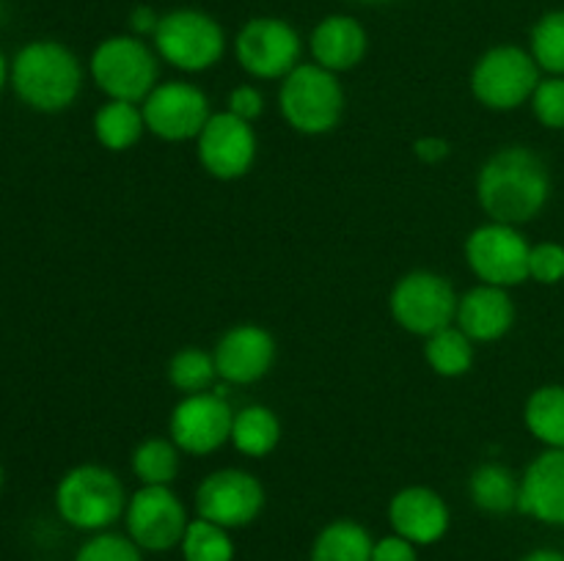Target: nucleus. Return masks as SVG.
<instances>
[{"instance_id": "32", "label": "nucleus", "mask_w": 564, "mask_h": 561, "mask_svg": "<svg viewBox=\"0 0 564 561\" xmlns=\"http://www.w3.org/2000/svg\"><path fill=\"white\" fill-rule=\"evenodd\" d=\"M532 110L538 121L549 130H564V77L551 75L538 82L532 94Z\"/></svg>"}, {"instance_id": "14", "label": "nucleus", "mask_w": 564, "mask_h": 561, "mask_svg": "<svg viewBox=\"0 0 564 561\" xmlns=\"http://www.w3.org/2000/svg\"><path fill=\"white\" fill-rule=\"evenodd\" d=\"M147 130L163 141H191L202 135L209 121V102L202 88L191 82L171 80L154 86V91L141 105Z\"/></svg>"}, {"instance_id": "6", "label": "nucleus", "mask_w": 564, "mask_h": 561, "mask_svg": "<svg viewBox=\"0 0 564 561\" xmlns=\"http://www.w3.org/2000/svg\"><path fill=\"white\" fill-rule=\"evenodd\" d=\"M540 82V66L532 53L505 44L494 47L477 61L471 72V91L485 108L516 110L529 102Z\"/></svg>"}, {"instance_id": "30", "label": "nucleus", "mask_w": 564, "mask_h": 561, "mask_svg": "<svg viewBox=\"0 0 564 561\" xmlns=\"http://www.w3.org/2000/svg\"><path fill=\"white\" fill-rule=\"evenodd\" d=\"M532 58L549 75L564 77V11H549L532 31Z\"/></svg>"}, {"instance_id": "16", "label": "nucleus", "mask_w": 564, "mask_h": 561, "mask_svg": "<svg viewBox=\"0 0 564 561\" xmlns=\"http://www.w3.org/2000/svg\"><path fill=\"white\" fill-rule=\"evenodd\" d=\"M213 355L218 377H224L226 383L248 385L262 380L273 369L275 341L259 324H237L220 336Z\"/></svg>"}, {"instance_id": "18", "label": "nucleus", "mask_w": 564, "mask_h": 561, "mask_svg": "<svg viewBox=\"0 0 564 561\" xmlns=\"http://www.w3.org/2000/svg\"><path fill=\"white\" fill-rule=\"evenodd\" d=\"M518 509L549 526H564V449H545L521 476Z\"/></svg>"}, {"instance_id": "2", "label": "nucleus", "mask_w": 564, "mask_h": 561, "mask_svg": "<svg viewBox=\"0 0 564 561\" xmlns=\"http://www.w3.org/2000/svg\"><path fill=\"white\" fill-rule=\"evenodd\" d=\"M11 88L33 110L58 113L77 99L83 69L77 55L58 42H31L14 55L9 69Z\"/></svg>"}, {"instance_id": "1", "label": "nucleus", "mask_w": 564, "mask_h": 561, "mask_svg": "<svg viewBox=\"0 0 564 561\" xmlns=\"http://www.w3.org/2000/svg\"><path fill=\"white\" fill-rule=\"evenodd\" d=\"M551 196L543 160L527 146H505L488 157L477 176V198L490 220L521 226L538 218Z\"/></svg>"}, {"instance_id": "38", "label": "nucleus", "mask_w": 564, "mask_h": 561, "mask_svg": "<svg viewBox=\"0 0 564 561\" xmlns=\"http://www.w3.org/2000/svg\"><path fill=\"white\" fill-rule=\"evenodd\" d=\"M521 561H564V553L551 548H540V550H532L529 556H523Z\"/></svg>"}, {"instance_id": "19", "label": "nucleus", "mask_w": 564, "mask_h": 561, "mask_svg": "<svg viewBox=\"0 0 564 561\" xmlns=\"http://www.w3.org/2000/svg\"><path fill=\"white\" fill-rule=\"evenodd\" d=\"M512 322H516V306L501 286L479 284L457 302L455 324L471 341L501 339L505 333H510Z\"/></svg>"}, {"instance_id": "3", "label": "nucleus", "mask_w": 564, "mask_h": 561, "mask_svg": "<svg viewBox=\"0 0 564 561\" xmlns=\"http://www.w3.org/2000/svg\"><path fill=\"white\" fill-rule=\"evenodd\" d=\"M55 509L72 528L108 531L127 512L124 484L102 465H77L55 487Z\"/></svg>"}, {"instance_id": "37", "label": "nucleus", "mask_w": 564, "mask_h": 561, "mask_svg": "<svg viewBox=\"0 0 564 561\" xmlns=\"http://www.w3.org/2000/svg\"><path fill=\"white\" fill-rule=\"evenodd\" d=\"M158 22H160L158 14H154L149 6H138V9L130 14V25L135 33H154L158 31Z\"/></svg>"}, {"instance_id": "7", "label": "nucleus", "mask_w": 564, "mask_h": 561, "mask_svg": "<svg viewBox=\"0 0 564 561\" xmlns=\"http://www.w3.org/2000/svg\"><path fill=\"white\" fill-rule=\"evenodd\" d=\"M154 47L182 72H204L218 64L226 38L218 22L196 9H180L160 16L154 31Z\"/></svg>"}, {"instance_id": "35", "label": "nucleus", "mask_w": 564, "mask_h": 561, "mask_svg": "<svg viewBox=\"0 0 564 561\" xmlns=\"http://www.w3.org/2000/svg\"><path fill=\"white\" fill-rule=\"evenodd\" d=\"M372 561H419L416 544L408 542L400 534H389V537L375 542Z\"/></svg>"}, {"instance_id": "15", "label": "nucleus", "mask_w": 564, "mask_h": 561, "mask_svg": "<svg viewBox=\"0 0 564 561\" xmlns=\"http://www.w3.org/2000/svg\"><path fill=\"white\" fill-rule=\"evenodd\" d=\"M198 141V160L218 179H237L248 174L257 160V135L248 121L235 113H215L204 124Z\"/></svg>"}, {"instance_id": "17", "label": "nucleus", "mask_w": 564, "mask_h": 561, "mask_svg": "<svg viewBox=\"0 0 564 561\" xmlns=\"http://www.w3.org/2000/svg\"><path fill=\"white\" fill-rule=\"evenodd\" d=\"M389 522L408 542L433 544L449 531V506L435 490L405 487L391 498Z\"/></svg>"}, {"instance_id": "34", "label": "nucleus", "mask_w": 564, "mask_h": 561, "mask_svg": "<svg viewBox=\"0 0 564 561\" xmlns=\"http://www.w3.org/2000/svg\"><path fill=\"white\" fill-rule=\"evenodd\" d=\"M264 110V99L259 94V88L253 86H240L229 94V113H235L242 121H257Z\"/></svg>"}, {"instance_id": "23", "label": "nucleus", "mask_w": 564, "mask_h": 561, "mask_svg": "<svg viewBox=\"0 0 564 561\" xmlns=\"http://www.w3.org/2000/svg\"><path fill=\"white\" fill-rule=\"evenodd\" d=\"M231 443L248 457H268L281 440V424L270 407L248 405L235 413L231 421Z\"/></svg>"}, {"instance_id": "5", "label": "nucleus", "mask_w": 564, "mask_h": 561, "mask_svg": "<svg viewBox=\"0 0 564 561\" xmlns=\"http://www.w3.org/2000/svg\"><path fill=\"white\" fill-rule=\"evenodd\" d=\"M91 77L110 99L143 102L154 91L158 61L135 36H110L94 50Z\"/></svg>"}, {"instance_id": "9", "label": "nucleus", "mask_w": 564, "mask_h": 561, "mask_svg": "<svg viewBox=\"0 0 564 561\" xmlns=\"http://www.w3.org/2000/svg\"><path fill=\"white\" fill-rule=\"evenodd\" d=\"M529 253L532 245L527 237L516 226L496 223V220L474 229L466 242V258L474 275L482 284L501 286V289H510L529 278Z\"/></svg>"}, {"instance_id": "11", "label": "nucleus", "mask_w": 564, "mask_h": 561, "mask_svg": "<svg viewBox=\"0 0 564 561\" xmlns=\"http://www.w3.org/2000/svg\"><path fill=\"white\" fill-rule=\"evenodd\" d=\"M264 509V490L253 473L240 468L215 471L198 484L196 512L224 528H242L257 520Z\"/></svg>"}, {"instance_id": "25", "label": "nucleus", "mask_w": 564, "mask_h": 561, "mask_svg": "<svg viewBox=\"0 0 564 561\" xmlns=\"http://www.w3.org/2000/svg\"><path fill=\"white\" fill-rule=\"evenodd\" d=\"M523 421L545 449H564V385H543L534 391Z\"/></svg>"}, {"instance_id": "22", "label": "nucleus", "mask_w": 564, "mask_h": 561, "mask_svg": "<svg viewBox=\"0 0 564 561\" xmlns=\"http://www.w3.org/2000/svg\"><path fill=\"white\" fill-rule=\"evenodd\" d=\"M372 537L356 520H334L317 534L312 561H372Z\"/></svg>"}, {"instance_id": "41", "label": "nucleus", "mask_w": 564, "mask_h": 561, "mask_svg": "<svg viewBox=\"0 0 564 561\" xmlns=\"http://www.w3.org/2000/svg\"><path fill=\"white\" fill-rule=\"evenodd\" d=\"M0 490H3V465H0Z\"/></svg>"}, {"instance_id": "12", "label": "nucleus", "mask_w": 564, "mask_h": 561, "mask_svg": "<svg viewBox=\"0 0 564 561\" xmlns=\"http://www.w3.org/2000/svg\"><path fill=\"white\" fill-rule=\"evenodd\" d=\"M231 421H235V410L226 402L224 388H218L215 394L204 391V394H187L174 407L169 432L180 451L213 454L231 438Z\"/></svg>"}, {"instance_id": "24", "label": "nucleus", "mask_w": 564, "mask_h": 561, "mask_svg": "<svg viewBox=\"0 0 564 561\" xmlns=\"http://www.w3.org/2000/svg\"><path fill=\"white\" fill-rule=\"evenodd\" d=\"M143 130H147L143 110L135 102H124V99H108L94 116V135L110 152L130 148L132 143H138Z\"/></svg>"}, {"instance_id": "36", "label": "nucleus", "mask_w": 564, "mask_h": 561, "mask_svg": "<svg viewBox=\"0 0 564 561\" xmlns=\"http://www.w3.org/2000/svg\"><path fill=\"white\" fill-rule=\"evenodd\" d=\"M413 152H416V157L424 160V163H441V160L449 154V143H446L444 138H419V141L413 143Z\"/></svg>"}, {"instance_id": "39", "label": "nucleus", "mask_w": 564, "mask_h": 561, "mask_svg": "<svg viewBox=\"0 0 564 561\" xmlns=\"http://www.w3.org/2000/svg\"><path fill=\"white\" fill-rule=\"evenodd\" d=\"M6 80H9V64H6V58L0 55V91H3Z\"/></svg>"}, {"instance_id": "40", "label": "nucleus", "mask_w": 564, "mask_h": 561, "mask_svg": "<svg viewBox=\"0 0 564 561\" xmlns=\"http://www.w3.org/2000/svg\"><path fill=\"white\" fill-rule=\"evenodd\" d=\"M358 3H389V0H358Z\"/></svg>"}, {"instance_id": "31", "label": "nucleus", "mask_w": 564, "mask_h": 561, "mask_svg": "<svg viewBox=\"0 0 564 561\" xmlns=\"http://www.w3.org/2000/svg\"><path fill=\"white\" fill-rule=\"evenodd\" d=\"M75 561H143L141 548L124 534L97 531L80 544Z\"/></svg>"}, {"instance_id": "33", "label": "nucleus", "mask_w": 564, "mask_h": 561, "mask_svg": "<svg viewBox=\"0 0 564 561\" xmlns=\"http://www.w3.org/2000/svg\"><path fill=\"white\" fill-rule=\"evenodd\" d=\"M529 278L549 286L564 280V245H560V242L532 245V253H529Z\"/></svg>"}, {"instance_id": "27", "label": "nucleus", "mask_w": 564, "mask_h": 561, "mask_svg": "<svg viewBox=\"0 0 564 561\" xmlns=\"http://www.w3.org/2000/svg\"><path fill=\"white\" fill-rule=\"evenodd\" d=\"M132 471L147 487H169L180 471V449L174 440H143L132 454Z\"/></svg>"}, {"instance_id": "13", "label": "nucleus", "mask_w": 564, "mask_h": 561, "mask_svg": "<svg viewBox=\"0 0 564 561\" xmlns=\"http://www.w3.org/2000/svg\"><path fill=\"white\" fill-rule=\"evenodd\" d=\"M235 47L242 69L262 80L286 77L301 58V36L290 22L275 16H257L246 22Z\"/></svg>"}, {"instance_id": "8", "label": "nucleus", "mask_w": 564, "mask_h": 561, "mask_svg": "<svg viewBox=\"0 0 564 561\" xmlns=\"http://www.w3.org/2000/svg\"><path fill=\"white\" fill-rule=\"evenodd\" d=\"M457 302L460 297L455 286L427 270L408 273L391 292V314L408 333L416 336H433L455 324Z\"/></svg>"}, {"instance_id": "21", "label": "nucleus", "mask_w": 564, "mask_h": 561, "mask_svg": "<svg viewBox=\"0 0 564 561\" xmlns=\"http://www.w3.org/2000/svg\"><path fill=\"white\" fill-rule=\"evenodd\" d=\"M468 493H471L477 509L488 512V515H507V512L518 509L521 479L499 462H485L471 473Z\"/></svg>"}, {"instance_id": "26", "label": "nucleus", "mask_w": 564, "mask_h": 561, "mask_svg": "<svg viewBox=\"0 0 564 561\" xmlns=\"http://www.w3.org/2000/svg\"><path fill=\"white\" fill-rule=\"evenodd\" d=\"M424 355H427L430 369L435 374H441V377H460L474 363V341L457 324H449V328L427 336Z\"/></svg>"}, {"instance_id": "28", "label": "nucleus", "mask_w": 564, "mask_h": 561, "mask_svg": "<svg viewBox=\"0 0 564 561\" xmlns=\"http://www.w3.org/2000/svg\"><path fill=\"white\" fill-rule=\"evenodd\" d=\"M180 548L185 561H235V542L229 537V528L204 520V517L187 522Z\"/></svg>"}, {"instance_id": "20", "label": "nucleus", "mask_w": 564, "mask_h": 561, "mask_svg": "<svg viewBox=\"0 0 564 561\" xmlns=\"http://www.w3.org/2000/svg\"><path fill=\"white\" fill-rule=\"evenodd\" d=\"M367 53V33L352 16H325L312 33V55L323 69L345 72L361 64Z\"/></svg>"}, {"instance_id": "10", "label": "nucleus", "mask_w": 564, "mask_h": 561, "mask_svg": "<svg viewBox=\"0 0 564 561\" xmlns=\"http://www.w3.org/2000/svg\"><path fill=\"white\" fill-rule=\"evenodd\" d=\"M127 534L141 550L165 553L180 548L187 531V512L171 487H147L143 484L130 501L124 512Z\"/></svg>"}, {"instance_id": "29", "label": "nucleus", "mask_w": 564, "mask_h": 561, "mask_svg": "<svg viewBox=\"0 0 564 561\" xmlns=\"http://www.w3.org/2000/svg\"><path fill=\"white\" fill-rule=\"evenodd\" d=\"M218 377V366H215V355L196 350V346H185L176 352L169 361V380L174 388L182 394H204L209 385Z\"/></svg>"}, {"instance_id": "4", "label": "nucleus", "mask_w": 564, "mask_h": 561, "mask_svg": "<svg viewBox=\"0 0 564 561\" xmlns=\"http://www.w3.org/2000/svg\"><path fill=\"white\" fill-rule=\"evenodd\" d=\"M279 105L292 130L303 135L330 132L345 110V91L334 72L319 64H297L281 86Z\"/></svg>"}]
</instances>
